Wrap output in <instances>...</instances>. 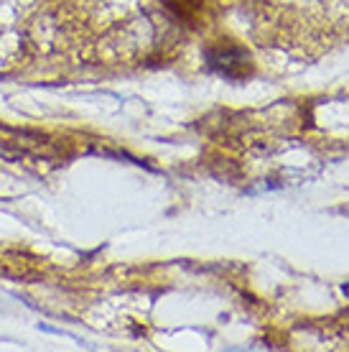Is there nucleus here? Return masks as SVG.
Masks as SVG:
<instances>
[{
    "mask_svg": "<svg viewBox=\"0 0 349 352\" xmlns=\"http://www.w3.org/2000/svg\"><path fill=\"white\" fill-rule=\"evenodd\" d=\"M209 59V67L217 71H222L224 77H242L247 71V54L237 46H219V49H211L207 54Z\"/></svg>",
    "mask_w": 349,
    "mask_h": 352,
    "instance_id": "1",
    "label": "nucleus"
}]
</instances>
